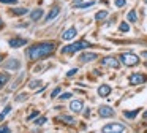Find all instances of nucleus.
I'll return each instance as SVG.
<instances>
[{
    "label": "nucleus",
    "instance_id": "1",
    "mask_svg": "<svg viewBox=\"0 0 147 133\" xmlns=\"http://www.w3.org/2000/svg\"><path fill=\"white\" fill-rule=\"evenodd\" d=\"M55 51V43L54 41H43V43L32 44L26 49V56L29 60H41L49 57Z\"/></svg>",
    "mask_w": 147,
    "mask_h": 133
},
{
    "label": "nucleus",
    "instance_id": "2",
    "mask_svg": "<svg viewBox=\"0 0 147 133\" xmlns=\"http://www.w3.org/2000/svg\"><path fill=\"white\" fill-rule=\"evenodd\" d=\"M92 44L89 43V41L86 40H81V41H76V43H71L68 44V46H63L60 49L62 54H74V52H79V51L82 49H87V48H90Z\"/></svg>",
    "mask_w": 147,
    "mask_h": 133
},
{
    "label": "nucleus",
    "instance_id": "3",
    "mask_svg": "<svg viewBox=\"0 0 147 133\" xmlns=\"http://www.w3.org/2000/svg\"><path fill=\"white\" fill-rule=\"evenodd\" d=\"M120 62L123 63V65H127V66H134V65L139 63V57H138L136 54H133V52H125V54L120 56Z\"/></svg>",
    "mask_w": 147,
    "mask_h": 133
},
{
    "label": "nucleus",
    "instance_id": "4",
    "mask_svg": "<svg viewBox=\"0 0 147 133\" xmlns=\"http://www.w3.org/2000/svg\"><path fill=\"white\" fill-rule=\"evenodd\" d=\"M103 133H125V127L122 124H108L101 128Z\"/></svg>",
    "mask_w": 147,
    "mask_h": 133
},
{
    "label": "nucleus",
    "instance_id": "5",
    "mask_svg": "<svg viewBox=\"0 0 147 133\" xmlns=\"http://www.w3.org/2000/svg\"><path fill=\"white\" fill-rule=\"evenodd\" d=\"M120 63H122L120 59H117V57H105V59L101 60L103 66H111V68H115V70L120 66Z\"/></svg>",
    "mask_w": 147,
    "mask_h": 133
},
{
    "label": "nucleus",
    "instance_id": "6",
    "mask_svg": "<svg viewBox=\"0 0 147 133\" xmlns=\"http://www.w3.org/2000/svg\"><path fill=\"white\" fill-rule=\"evenodd\" d=\"M27 43H29V40H27V38H21V37H13V38H10V41H8L10 48H14V49L26 46Z\"/></svg>",
    "mask_w": 147,
    "mask_h": 133
},
{
    "label": "nucleus",
    "instance_id": "7",
    "mask_svg": "<svg viewBox=\"0 0 147 133\" xmlns=\"http://www.w3.org/2000/svg\"><path fill=\"white\" fill-rule=\"evenodd\" d=\"M128 81H130L131 86H139V84H144L147 81V76L141 75V73H133V75H130Z\"/></svg>",
    "mask_w": 147,
    "mask_h": 133
},
{
    "label": "nucleus",
    "instance_id": "8",
    "mask_svg": "<svg viewBox=\"0 0 147 133\" xmlns=\"http://www.w3.org/2000/svg\"><path fill=\"white\" fill-rule=\"evenodd\" d=\"M8 13H10L11 16H24V14H29L30 10L26 8V6H16V8H11Z\"/></svg>",
    "mask_w": 147,
    "mask_h": 133
},
{
    "label": "nucleus",
    "instance_id": "9",
    "mask_svg": "<svg viewBox=\"0 0 147 133\" xmlns=\"http://www.w3.org/2000/svg\"><path fill=\"white\" fill-rule=\"evenodd\" d=\"M95 59H98V54H95V52H84V54H81V56H79V60L82 63L93 62Z\"/></svg>",
    "mask_w": 147,
    "mask_h": 133
},
{
    "label": "nucleus",
    "instance_id": "10",
    "mask_svg": "<svg viewBox=\"0 0 147 133\" xmlns=\"http://www.w3.org/2000/svg\"><path fill=\"white\" fill-rule=\"evenodd\" d=\"M76 35H78L76 27H70V29H67V30L62 33V38H63L65 41H68V40H73V38H76Z\"/></svg>",
    "mask_w": 147,
    "mask_h": 133
},
{
    "label": "nucleus",
    "instance_id": "11",
    "mask_svg": "<svg viewBox=\"0 0 147 133\" xmlns=\"http://www.w3.org/2000/svg\"><path fill=\"white\" fill-rule=\"evenodd\" d=\"M59 13H60V8H59V6H52V8L49 10V13L46 14L45 21H46V22H51V21H54V19L59 16Z\"/></svg>",
    "mask_w": 147,
    "mask_h": 133
},
{
    "label": "nucleus",
    "instance_id": "12",
    "mask_svg": "<svg viewBox=\"0 0 147 133\" xmlns=\"http://www.w3.org/2000/svg\"><path fill=\"white\" fill-rule=\"evenodd\" d=\"M98 114H100L101 117H112V116L115 114V111L112 109L111 106H101V108L98 109Z\"/></svg>",
    "mask_w": 147,
    "mask_h": 133
},
{
    "label": "nucleus",
    "instance_id": "13",
    "mask_svg": "<svg viewBox=\"0 0 147 133\" xmlns=\"http://www.w3.org/2000/svg\"><path fill=\"white\" fill-rule=\"evenodd\" d=\"M70 109L73 111V113H81V111L84 109V103L81 100H73L70 103Z\"/></svg>",
    "mask_w": 147,
    "mask_h": 133
},
{
    "label": "nucleus",
    "instance_id": "14",
    "mask_svg": "<svg viewBox=\"0 0 147 133\" xmlns=\"http://www.w3.org/2000/svg\"><path fill=\"white\" fill-rule=\"evenodd\" d=\"M29 14H30V19H32V21H40V19L43 18V14H45V10L43 8H35L33 11H30Z\"/></svg>",
    "mask_w": 147,
    "mask_h": 133
},
{
    "label": "nucleus",
    "instance_id": "15",
    "mask_svg": "<svg viewBox=\"0 0 147 133\" xmlns=\"http://www.w3.org/2000/svg\"><path fill=\"white\" fill-rule=\"evenodd\" d=\"M5 68L7 70H19L21 68V62L18 59H10L5 63Z\"/></svg>",
    "mask_w": 147,
    "mask_h": 133
},
{
    "label": "nucleus",
    "instance_id": "16",
    "mask_svg": "<svg viewBox=\"0 0 147 133\" xmlns=\"http://www.w3.org/2000/svg\"><path fill=\"white\" fill-rule=\"evenodd\" d=\"M109 94H111V86L101 84V86L98 87V95H100V97H108Z\"/></svg>",
    "mask_w": 147,
    "mask_h": 133
},
{
    "label": "nucleus",
    "instance_id": "17",
    "mask_svg": "<svg viewBox=\"0 0 147 133\" xmlns=\"http://www.w3.org/2000/svg\"><path fill=\"white\" fill-rule=\"evenodd\" d=\"M95 5V0H90V2H84V3H79V5H76L74 8L76 10H86V8H90V6Z\"/></svg>",
    "mask_w": 147,
    "mask_h": 133
},
{
    "label": "nucleus",
    "instance_id": "18",
    "mask_svg": "<svg viewBox=\"0 0 147 133\" xmlns=\"http://www.w3.org/2000/svg\"><path fill=\"white\" fill-rule=\"evenodd\" d=\"M24 76H26V73H21V75L18 76V79H16V81H14L13 84L10 86V89H11V90H13V89H18V87H19V86H21V82H22V79H24Z\"/></svg>",
    "mask_w": 147,
    "mask_h": 133
},
{
    "label": "nucleus",
    "instance_id": "19",
    "mask_svg": "<svg viewBox=\"0 0 147 133\" xmlns=\"http://www.w3.org/2000/svg\"><path fill=\"white\" fill-rule=\"evenodd\" d=\"M127 21L128 22H136L138 21V14H136V10H130L127 14Z\"/></svg>",
    "mask_w": 147,
    "mask_h": 133
},
{
    "label": "nucleus",
    "instance_id": "20",
    "mask_svg": "<svg viewBox=\"0 0 147 133\" xmlns=\"http://www.w3.org/2000/svg\"><path fill=\"white\" fill-rule=\"evenodd\" d=\"M108 18V11L106 10H101V11H98L95 14V21H103V19Z\"/></svg>",
    "mask_w": 147,
    "mask_h": 133
},
{
    "label": "nucleus",
    "instance_id": "21",
    "mask_svg": "<svg viewBox=\"0 0 147 133\" xmlns=\"http://www.w3.org/2000/svg\"><path fill=\"white\" fill-rule=\"evenodd\" d=\"M59 120H62V122H65V124H70V125H73V124L76 122V120H74L71 116H65V114L59 117Z\"/></svg>",
    "mask_w": 147,
    "mask_h": 133
},
{
    "label": "nucleus",
    "instance_id": "22",
    "mask_svg": "<svg viewBox=\"0 0 147 133\" xmlns=\"http://www.w3.org/2000/svg\"><path fill=\"white\" fill-rule=\"evenodd\" d=\"M8 79H10V76H8L7 73H2V71H0V89H2L5 84H7Z\"/></svg>",
    "mask_w": 147,
    "mask_h": 133
},
{
    "label": "nucleus",
    "instance_id": "23",
    "mask_svg": "<svg viewBox=\"0 0 147 133\" xmlns=\"http://www.w3.org/2000/svg\"><path fill=\"white\" fill-rule=\"evenodd\" d=\"M138 114H139V109H134V111H125L123 116L127 117V119H134Z\"/></svg>",
    "mask_w": 147,
    "mask_h": 133
},
{
    "label": "nucleus",
    "instance_id": "24",
    "mask_svg": "<svg viewBox=\"0 0 147 133\" xmlns=\"http://www.w3.org/2000/svg\"><path fill=\"white\" fill-rule=\"evenodd\" d=\"M119 30L120 32H130V24L127 21H122L120 25H119Z\"/></svg>",
    "mask_w": 147,
    "mask_h": 133
},
{
    "label": "nucleus",
    "instance_id": "25",
    "mask_svg": "<svg viewBox=\"0 0 147 133\" xmlns=\"http://www.w3.org/2000/svg\"><path fill=\"white\" fill-rule=\"evenodd\" d=\"M10 111H11V105H8V106L5 108V109L2 111V113H0V120H3V119H5V116H7V114L10 113Z\"/></svg>",
    "mask_w": 147,
    "mask_h": 133
},
{
    "label": "nucleus",
    "instance_id": "26",
    "mask_svg": "<svg viewBox=\"0 0 147 133\" xmlns=\"http://www.w3.org/2000/svg\"><path fill=\"white\" fill-rule=\"evenodd\" d=\"M114 5L117 6V8H122V6L127 5V0H114Z\"/></svg>",
    "mask_w": 147,
    "mask_h": 133
},
{
    "label": "nucleus",
    "instance_id": "27",
    "mask_svg": "<svg viewBox=\"0 0 147 133\" xmlns=\"http://www.w3.org/2000/svg\"><path fill=\"white\" fill-rule=\"evenodd\" d=\"M40 84H41V81H36V79H33V81H30L29 87H30V89H36Z\"/></svg>",
    "mask_w": 147,
    "mask_h": 133
},
{
    "label": "nucleus",
    "instance_id": "28",
    "mask_svg": "<svg viewBox=\"0 0 147 133\" xmlns=\"http://www.w3.org/2000/svg\"><path fill=\"white\" fill-rule=\"evenodd\" d=\"M60 92H62V89H60V87H55L54 90L51 92V98H55V97H57L59 94H60Z\"/></svg>",
    "mask_w": 147,
    "mask_h": 133
},
{
    "label": "nucleus",
    "instance_id": "29",
    "mask_svg": "<svg viewBox=\"0 0 147 133\" xmlns=\"http://www.w3.org/2000/svg\"><path fill=\"white\" fill-rule=\"evenodd\" d=\"M27 98H29V95H27V94H19L16 97V101H24V100H27Z\"/></svg>",
    "mask_w": 147,
    "mask_h": 133
},
{
    "label": "nucleus",
    "instance_id": "30",
    "mask_svg": "<svg viewBox=\"0 0 147 133\" xmlns=\"http://www.w3.org/2000/svg\"><path fill=\"white\" fill-rule=\"evenodd\" d=\"M0 3H3V5H16L18 0H0Z\"/></svg>",
    "mask_w": 147,
    "mask_h": 133
},
{
    "label": "nucleus",
    "instance_id": "31",
    "mask_svg": "<svg viewBox=\"0 0 147 133\" xmlns=\"http://www.w3.org/2000/svg\"><path fill=\"white\" fill-rule=\"evenodd\" d=\"M70 97H73V95H71L70 92H65V94H60V97H59V98H60V100H68Z\"/></svg>",
    "mask_w": 147,
    "mask_h": 133
},
{
    "label": "nucleus",
    "instance_id": "32",
    "mask_svg": "<svg viewBox=\"0 0 147 133\" xmlns=\"http://www.w3.org/2000/svg\"><path fill=\"white\" fill-rule=\"evenodd\" d=\"M0 133H11V130H10V127L2 125V127H0Z\"/></svg>",
    "mask_w": 147,
    "mask_h": 133
},
{
    "label": "nucleus",
    "instance_id": "33",
    "mask_svg": "<svg viewBox=\"0 0 147 133\" xmlns=\"http://www.w3.org/2000/svg\"><path fill=\"white\" fill-rule=\"evenodd\" d=\"M45 122H46V117H40V119L35 120V125H43Z\"/></svg>",
    "mask_w": 147,
    "mask_h": 133
},
{
    "label": "nucleus",
    "instance_id": "34",
    "mask_svg": "<svg viewBox=\"0 0 147 133\" xmlns=\"http://www.w3.org/2000/svg\"><path fill=\"white\" fill-rule=\"evenodd\" d=\"M76 73H78V68H71L70 71L67 73V76H68V78H71V76H74V75H76Z\"/></svg>",
    "mask_w": 147,
    "mask_h": 133
},
{
    "label": "nucleus",
    "instance_id": "35",
    "mask_svg": "<svg viewBox=\"0 0 147 133\" xmlns=\"http://www.w3.org/2000/svg\"><path fill=\"white\" fill-rule=\"evenodd\" d=\"M35 116H38V111H33V113L30 114L29 117H27V120H32V119H33V117H35Z\"/></svg>",
    "mask_w": 147,
    "mask_h": 133
},
{
    "label": "nucleus",
    "instance_id": "36",
    "mask_svg": "<svg viewBox=\"0 0 147 133\" xmlns=\"http://www.w3.org/2000/svg\"><path fill=\"white\" fill-rule=\"evenodd\" d=\"M79 3H82V0H73V6L79 5Z\"/></svg>",
    "mask_w": 147,
    "mask_h": 133
},
{
    "label": "nucleus",
    "instance_id": "37",
    "mask_svg": "<svg viewBox=\"0 0 147 133\" xmlns=\"http://www.w3.org/2000/svg\"><path fill=\"white\" fill-rule=\"evenodd\" d=\"M141 57H144V59H147V51H142V52H141Z\"/></svg>",
    "mask_w": 147,
    "mask_h": 133
},
{
    "label": "nucleus",
    "instance_id": "38",
    "mask_svg": "<svg viewBox=\"0 0 147 133\" xmlns=\"http://www.w3.org/2000/svg\"><path fill=\"white\" fill-rule=\"evenodd\" d=\"M3 27H5V22L2 21V19H0V29H3Z\"/></svg>",
    "mask_w": 147,
    "mask_h": 133
},
{
    "label": "nucleus",
    "instance_id": "39",
    "mask_svg": "<svg viewBox=\"0 0 147 133\" xmlns=\"http://www.w3.org/2000/svg\"><path fill=\"white\" fill-rule=\"evenodd\" d=\"M144 117H147V111H146V113H144Z\"/></svg>",
    "mask_w": 147,
    "mask_h": 133
},
{
    "label": "nucleus",
    "instance_id": "40",
    "mask_svg": "<svg viewBox=\"0 0 147 133\" xmlns=\"http://www.w3.org/2000/svg\"><path fill=\"white\" fill-rule=\"evenodd\" d=\"M144 3H146V5H147V0H144Z\"/></svg>",
    "mask_w": 147,
    "mask_h": 133
},
{
    "label": "nucleus",
    "instance_id": "41",
    "mask_svg": "<svg viewBox=\"0 0 147 133\" xmlns=\"http://www.w3.org/2000/svg\"><path fill=\"white\" fill-rule=\"evenodd\" d=\"M0 62H2V57H0Z\"/></svg>",
    "mask_w": 147,
    "mask_h": 133
},
{
    "label": "nucleus",
    "instance_id": "42",
    "mask_svg": "<svg viewBox=\"0 0 147 133\" xmlns=\"http://www.w3.org/2000/svg\"><path fill=\"white\" fill-rule=\"evenodd\" d=\"M146 66H147V63H146Z\"/></svg>",
    "mask_w": 147,
    "mask_h": 133
},
{
    "label": "nucleus",
    "instance_id": "43",
    "mask_svg": "<svg viewBox=\"0 0 147 133\" xmlns=\"http://www.w3.org/2000/svg\"><path fill=\"white\" fill-rule=\"evenodd\" d=\"M146 133H147V132H146Z\"/></svg>",
    "mask_w": 147,
    "mask_h": 133
}]
</instances>
